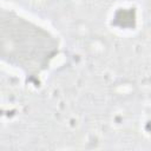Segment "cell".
Segmentation results:
<instances>
[{"instance_id":"1","label":"cell","mask_w":151,"mask_h":151,"mask_svg":"<svg viewBox=\"0 0 151 151\" xmlns=\"http://www.w3.org/2000/svg\"><path fill=\"white\" fill-rule=\"evenodd\" d=\"M8 12V25L2 22V41H8L4 42V51H8L4 58H8L15 67L24 68L28 76H39L59 54L58 37L29 18L12 9Z\"/></svg>"}]
</instances>
